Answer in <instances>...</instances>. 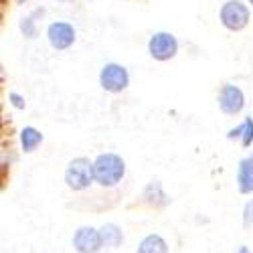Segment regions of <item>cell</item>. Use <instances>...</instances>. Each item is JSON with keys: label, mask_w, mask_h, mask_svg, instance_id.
Segmentation results:
<instances>
[{"label": "cell", "mask_w": 253, "mask_h": 253, "mask_svg": "<svg viewBox=\"0 0 253 253\" xmlns=\"http://www.w3.org/2000/svg\"><path fill=\"white\" fill-rule=\"evenodd\" d=\"M41 144H43V134H41V130L33 128V126H25V128L20 130V148H23L25 154L35 152Z\"/></svg>", "instance_id": "30bf717a"}, {"label": "cell", "mask_w": 253, "mask_h": 253, "mask_svg": "<svg viewBox=\"0 0 253 253\" xmlns=\"http://www.w3.org/2000/svg\"><path fill=\"white\" fill-rule=\"evenodd\" d=\"M136 253H168V243L164 241L162 235L150 233V235H146V237L140 241Z\"/></svg>", "instance_id": "8fae6325"}, {"label": "cell", "mask_w": 253, "mask_h": 253, "mask_svg": "<svg viewBox=\"0 0 253 253\" xmlns=\"http://www.w3.org/2000/svg\"><path fill=\"white\" fill-rule=\"evenodd\" d=\"M93 174L99 186L114 188L126 176V160L116 152H103L93 160Z\"/></svg>", "instance_id": "6da1fadb"}, {"label": "cell", "mask_w": 253, "mask_h": 253, "mask_svg": "<svg viewBox=\"0 0 253 253\" xmlns=\"http://www.w3.org/2000/svg\"><path fill=\"white\" fill-rule=\"evenodd\" d=\"M249 4H251V6H253V0H249Z\"/></svg>", "instance_id": "44dd1931"}, {"label": "cell", "mask_w": 253, "mask_h": 253, "mask_svg": "<svg viewBox=\"0 0 253 253\" xmlns=\"http://www.w3.org/2000/svg\"><path fill=\"white\" fill-rule=\"evenodd\" d=\"M99 231H101L103 247H120L124 243V233L116 223H105Z\"/></svg>", "instance_id": "7c38bea8"}, {"label": "cell", "mask_w": 253, "mask_h": 253, "mask_svg": "<svg viewBox=\"0 0 253 253\" xmlns=\"http://www.w3.org/2000/svg\"><path fill=\"white\" fill-rule=\"evenodd\" d=\"M219 108L227 116H237L245 108V93L233 83H225L219 93Z\"/></svg>", "instance_id": "ba28073f"}, {"label": "cell", "mask_w": 253, "mask_h": 253, "mask_svg": "<svg viewBox=\"0 0 253 253\" xmlns=\"http://www.w3.org/2000/svg\"><path fill=\"white\" fill-rule=\"evenodd\" d=\"M57 2H73V0H57Z\"/></svg>", "instance_id": "ffe728a7"}, {"label": "cell", "mask_w": 253, "mask_h": 253, "mask_svg": "<svg viewBox=\"0 0 253 253\" xmlns=\"http://www.w3.org/2000/svg\"><path fill=\"white\" fill-rule=\"evenodd\" d=\"M99 85L108 93H122L130 85V73L120 63H105L99 71Z\"/></svg>", "instance_id": "277c9868"}, {"label": "cell", "mask_w": 253, "mask_h": 253, "mask_svg": "<svg viewBox=\"0 0 253 253\" xmlns=\"http://www.w3.org/2000/svg\"><path fill=\"white\" fill-rule=\"evenodd\" d=\"M241 144H243V148H251V144H253V120H251V118H245V120H243Z\"/></svg>", "instance_id": "5bb4252c"}, {"label": "cell", "mask_w": 253, "mask_h": 253, "mask_svg": "<svg viewBox=\"0 0 253 253\" xmlns=\"http://www.w3.org/2000/svg\"><path fill=\"white\" fill-rule=\"evenodd\" d=\"M71 243L77 253H99L103 249L101 231L95 227H79L73 233Z\"/></svg>", "instance_id": "52a82bcc"}, {"label": "cell", "mask_w": 253, "mask_h": 253, "mask_svg": "<svg viewBox=\"0 0 253 253\" xmlns=\"http://www.w3.org/2000/svg\"><path fill=\"white\" fill-rule=\"evenodd\" d=\"M249 18H251L249 6L243 4L241 0H227V2L221 6V10H219L221 25L227 31H233V33L243 31L249 25Z\"/></svg>", "instance_id": "3957f363"}, {"label": "cell", "mask_w": 253, "mask_h": 253, "mask_svg": "<svg viewBox=\"0 0 253 253\" xmlns=\"http://www.w3.org/2000/svg\"><path fill=\"white\" fill-rule=\"evenodd\" d=\"M148 53L156 61H170L178 53V41L172 33H166V31L154 33L148 41Z\"/></svg>", "instance_id": "5b68a950"}, {"label": "cell", "mask_w": 253, "mask_h": 253, "mask_svg": "<svg viewBox=\"0 0 253 253\" xmlns=\"http://www.w3.org/2000/svg\"><path fill=\"white\" fill-rule=\"evenodd\" d=\"M237 188L241 195L253 193V152L245 156L237 166Z\"/></svg>", "instance_id": "9c48e42d"}, {"label": "cell", "mask_w": 253, "mask_h": 253, "mask_svg": "<svg viewBox=\"0 0 253 253\" xmlns=\"http://www.w3.org/2000/svg\"><path fill=\"white\" fill-rule=\"evenodd\" d=\"M65 182L71 191H85L95 182L93 174V160L85 156L73 158L65 168Z\"/></svg>", "instance_id": "7a4b0ae2"}, {"label": "cell", "mask_w": 253, "mask_h": 253, "mask_svg": "<svg viewBox=\"0 0 253 253\" xmlns=\"http://www.w3.org/2000/svg\"><path fill=\"white\" fill-rule=\"evenodd\" d=\"M8 101H10L12 108H16V110H25V108H27L25 97L20 95V93H16V91H10V93H8Z\"/></svg>", "instance_id": "2e32d148"}, {"label": "cell", "mask_w": 253, "mask_h": 253, "mask_svg": "<svg viewBox=\"0 0 253 253\" xmlns=\"http://www.w3.org/2000/svg\"><path fill=\"white\" fill-rule=\"evenodd\" d=\"M43 14H45V8H37L29 16H25L23 20H20V31H23V35L27 39H35L37 37V33H39V18Z\"/></svg>", "instance_id": "4fadbf2b"}, {"label": "cell", "mask_w": 253, "mask_h": 253, "mask_svg": "<svg viewBox=\"0 0 253 253\" xmlns=\"http://www.w3.org/2000/svg\"><path fill=\"white\" fill-rule=\"evenodd\" d=\"M75 27L65 20H55L47 27V41L55 51H67L75 43Z\"/></svg>", "instance_id": "8992f818"}, {"label": "cell", "mask_w": 253, "mask_h": 253, "mask_svg": "<svg viewBox=\"0 0 253 253\" xmlns=\"http://www.w3.org/2000/svg\"><path fill=\"white\" fill-rule=\"evenodd\" d=\"M243 227L245 229L253 227V199L245 203V209H243Z\"/></svg>", "instance_id": "9a60e30c"}, {"label": "cell", "mask_w": 253, "mask_h": 253, "mask_svg": "<svg viewBox=\"0 0 253 253\" xmlns=\"http://www.w3.org/2000/svg\"><path fill=\"white\" fill-rule=\"evenodd\" d=\"M237 253H251V251H249V247H245V245H241V247H239V251H237Z\"/></svg>", "instance_id": "ac0fdd59"}, {"label": "cell", "mask_w": 253, "mask_h": 253, "mask_svg": "<svg viewBox=\"0 0 253 253\" xmlns=\"http://www.w3.org/2000/svg\"><path fill=\"white\" fill-rule=\"evenodd\" d=\"M243 136V124L241 126H237V128H233V130H229V134H227V138L229 140H233V138H241Z\"/></svg>", "instance_id": "e0dca14e"}, {"label": "cell", "mask_w": 253, "mask_h": 253, "mask_svg": "<svg viewBox=\"0 0 253 253\" xmlns=\"http://www.w3.org/2000/svg\"><path fill=\"white\" fill-rule=\"evenodd\" d=\"M25 2H29V0H16V4H25Z\"/></svg>", "instance_id": "d6986e66"}]
</instances>
